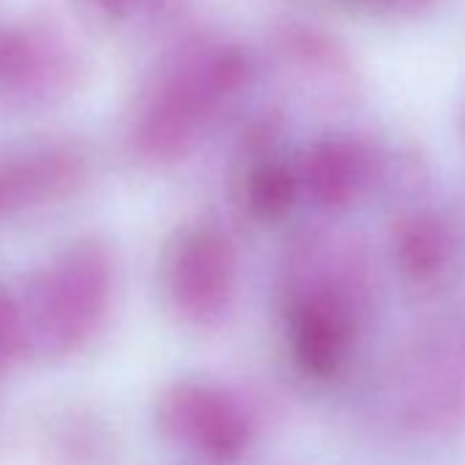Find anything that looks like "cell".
Wrapping results in <instances>:
<instances>
[{
    "mask_svg": "<svg viewBox=\"0 0 465 465\" xmlns=\"http://www.w3.org/2000/svg\"><path fill=\"white\" fill-rule=\"evenodd\" d=\"M274 293L282 321L315 315L364 331L378 293L375 261L359 236L337 227H304L280 255Z\"/></svg>",
    "mask_w": 465,
    "mask_h": 465,
    "instance_id": "obj_2",
    "label": "cell"
},
{
    "mask_svg": "<svg viewBox=\"0 0 465 465\" xmlns=\"http://www.w3.org/2000/svg\"><path fill=\"white\" fill-rule=\"evenodd\" d=\"M88 4L96 15L110 17V20H126L132 15H137L148 0H83Z\"/></svg>",
    "mask_w": 465,
    "mask_h": 465,
    "instance_id": "obj_14",
    "label": "cell"
},
{
    "mask_svg": "<svg viewBox=\"0 0 465 465\" xmlns=\"http://www.w3.org/2000/svg\"><path fill=\"white\" fill-rule=\"evenodd\" d=\"M239 205L244 213L258 224H277L282 222L296 200L302 197L299 170L296 164H288L280 159L269 140H261L252 148V156L247 159L244 170L239 173Z\"/></svg>",
    "mask_w": 465,
    "mask_h": 465,
    "instance_id": "obj_12",
    "label": "cell"
},
{
    "mask_svg": "<svg viewBox=\"0 0 465 465\" xmlns=\"http://www.w3.org/2000/svg\"><path fill=\"white\" fill-rule=\"evenodd\" d=\"M118 296V258L102 236H77L55 250L20 299L28 351L47 361L83 356L110 323Z\"/></svg>",
    "mask_w": 465,
    "mask_h": 465,
    "instance_id": "obj_1",
    "label": "cell"
},
{
    "mask_svg": "<svg viewBox=\"0 0 465 465\" xmlns=\"http://www.w3.org/2000/svg\"><path fill=\"white\" fill-rule=\"evenodd\" d=\"M91 156L69 140H47L0 153V224H9L80 194Z\"/></svg>",
    "mask_w": 465,
    "mask_h": 465,
    "instance_id": "obj_8",
    "label": "cell"
},
{
    "mask_svg": "<svg viewBox=\"0 0 465 465\" xmlns=\"http://www.w3.org/2000/svg\"><path fill=\"white\" fill-rule=\"evenodd\" d=\"M42 465H121V435L113 419L85 400L47 408L36 427Z\"/></svg>",
    "mask_w": 465,
    "mask_h": 465,
    "instance_id": "obj_9",
    "label": "cell"
},
{
    "mask_svg": "<svg viewBox=\"0 0 465 465\" xmlns=\"http://www.w3.org/2000/svg\"><path fill=\"white\" fill-rule=\"evenodd\" d=\"M375 400L405 435L438 438L465 427V321L438 326L394 353Z\"/></svg>",
    "mask_w": 465,
    "mask_h": 465,
    "instance_id": "obj_4",
    "label": "cell"
},
{
    "mask_svg": "<svg viewBox=\"0 0 465 465\" xmlns=\"http://www.w3.org/2000/svg\"><path fill=\"white\" fill-rule=\"evenodd\" d=\"M28 334L23 321L20 299H15L4 285H0V375H6L28 356Z\"/></svg>",
    "mask_w": 465,
    "mask_h": 465,
    "instance_id": "obj_13",
    "label": "cell"
},
{
    "mask_svg": "<svg viewBox=\"0 0 465 465\" xmlns=\"http://www.w3.org/2000/svg\"><path fill=\"white\" fill-rule=\"evenodd\" d=\"M83 80V55L69 34L45 20L23 17L0 25V99L36 110L64 102Z\"/></svg>",
    "mask_w": 465,
    "mask_h": 465,
    "instance_id": "obj_7",
    "label": "cell"
},
{
    "mask_svg": "<svg viewBox=\"0 0 465 465\" xmlns=\"http://www.w3.org/2000/svg\"><path fill=\"white\" fill-rule=\"evenodd\" d=\"M247 80L232 53L189 55L164 72L140 99L129 124L132 153L145 164H173L194 151L219 107Z\"/></svg>",
    "mask_w": 465,
    "mask_h": 465,
    "instance_id": "obj_3",
    "label": "cell"
},
{
    "mask_svg": "<svg viewBox=\"0 0 465 465\" xmlns=\"http://www.w3.org/2000/svg\"><path fill=\"white\" fill-rule=\"evenodd\" d=\"M391 261L405 282L430 288L440 282L457 261V227L432 205H411L400 211L389 230Z\"/></svg>",
    "mask_w": 465,
    "mask_h": 465,
    "instance_id": "obj_11",
    "label": "cell"
},
{
    "mask_svg": "<svg viewBox=\"0 0 465 465\" xmlns=\"http://www.w3.org/2000/svg\"><path fill=\"white\" fill-rule=\"evenodd\" d=\"M296 170L302 194L337 213L364 197L375 181V156L353 137H323L302 153Z\"/></svg>",
    "mask_w": 465,
    "mask_h": 465,
    "instance_id": "obj_10",
    "label": "cell"
},
{
    "mask_svg": "<svg viewBox=\"0 0 465 465\" xmlns=\"http://www.w3.org/2000/svg\"><path fill=\"white\" fill-rule=\"evenodd\" d=\"M156 432L205 465H236L255 440V419L244 400L208 378H178L153 402Z\"/></svg>",
    "mask_w": 465,
    "mask_h": 465,
    "instance_id": "obj_6",
    "label": "cell"
},
{
    "mask_svg": "<svg viewBox=\"0 0 465 465\" xmlns=\"http://www.w3.org/2000/svg\"><path fill=\"white\" fill-rule=\"evenodd\" d=\"M159 288L181 323L219 326L239 293V252L230 232L211 219L178 224L159 255Z\"/></svg>",
    "mask_w": 465,
    "mask_h": 465,
    "instance_id": "obj_5",
    "label": "cell"
}]
</instances>
